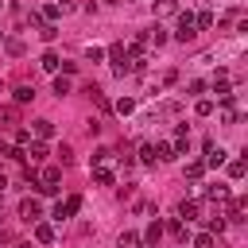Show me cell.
Here are the masks:
<instances>
[{
  "instance_id": "obj_1",
  "label": "cell",
  "mask_w": 248,
  "mask_h": 248,
  "mask_svg": "<svg viewBox=\"0 0 248 248\" xmlns=\"http://www.w3.org/2000/svg\"><path fill=\"white\" fill-rule=\"evenodd\" d=\"M198 35V27H194V12H178V27H174V39L178 43H190Z\"/></svg>"
},
{
  "instance_id": "obj_2",
  "label": "cell",
  "mask_w": 248,
  "mask_h": 248,
  "mask_svg": "<svg viewBox=\"0 0 248 248\" xmlns=\"http://www.w3.org/2000/svg\"><path fill=\"white\" fill-rule=\"evenodd\" d=\"M58 182H62V170H58V167H46V170L39 174V190H43V194H58Z\"/></svg>"
},
{
  "instance_id": "obj_3",
  "label": "cell",
  "mask_w": 248,
  "mask_h": 248,
  "mask_svg": "<svg viewBox=\"0 0 248 248\" xmlns=\"http://www.w3.org/2000/svg\"><path fill=\"white\" fill-rule=\"evenodd\" d=\"M78 209H81V198H78V194H70L66 202H58V205H54V213H50V217H54V221H66V217H74Z\"/></svg>"
},
{
  "instance_id": "obj_4",
  "label": "cell",
  "mask_w": 248,
  "mask_h": 248,
  "mask_svg": "<svg viewBox=\"0 0 248 248\" xmlns=\"http://www.w3.org/2000/svg\"><path fill=\"white\" fill-rule=\"evenodd\" d=\"M39 217H43V205H39L35 198H23V202H19V221H27V225H35Z\"/></svg>"
},
{
  "instance_id": "obj_5",
  "label": "cell",
  "mask_w": 248,
  "mask_h": 248,
  "mask_svg": "<svg viewBox=\"0 0 248 248\" xmlns=\"http://www.w3.org/2000/svg\"><path fill=\"white\" fill-rule=\"evenodd\" d=\"M205 198H209V202H229L232 190H229L225 182H209V186H205Z\"/></svg>"
},
{
  "instance_id": "obj_6",
  "label": "cell",
  "mask_w": 248,
  "mask_h": 248,
  "mask_svg": "<svg viewBox=\"0 0 248 248\" xmlns=\"http://www.w3.org/2000/svg\"><path fill=\"white\" fill-rule=\"evenodd\" d=\"M198 213H202V205H198L194 198H182V202H178V217H182V221H198Z\"/></svg>"
},
{
  "instance_id": "obj_7",
  "label": "cell",
  "mask_w": 248,
  "mask_h": 248,
  "mask_svg": "<svg viewBox=\"0 0 248 248\" xmlns=\"http://www.w3.org/2000/svg\"><path fill=\"white\" fill-rule=\"evenodd\" d=\"M43 155H46V143H43V140H31V143L23 147V159H31V163H39Z\"/></svg>"
},
{
  "instance_id": "obj_8",
  "label": "cell",
  "mask_w": 248,
  "mask_h": 248,
  "mask_svg": "<svg viewBox=\"0 0 248 248\" xmlns=\"http://www.w3.org/2000/svg\"><path fill=\"white\" fill-rule=\"evenodd\" d=\"M225 159H229V155H225L221 147H213V143H205V163H202V167H221Z\"/></svg>"
},
{
  "instance_id": "obj_9",
  "label": "cell",
  "mask_w": 248,
  "mask_h": 248,
  "mask_svg": "<svg viewBox=\"0 0 248 248\" xmlns=\"http://www.w3.org/2000/svg\"><path fill=\"white\" fill-rule=\"evenodd\" d=\"M35 240H39V244H54V225L35 221Z\"/></svg>"
},
{
  "instance_id": "obj_10",
  "label": "cell",
  "mask_w": 248,
  "mask_h": 248,
  "mask_svg": "<svg viewBox=\"0 0 248 248\" xmlns=\"http://www.w3.org/2000/svg\"><path fill=\"white\" fill-rule=\"evenodd\" d=\"M159 236H163V221H151V225H147V229H143V236H140V240H143V244H151V248H155V244H159Z\"/></svg>"
},
{
  "instance_id": "obj_11",
  "label": "cell",
  "mask_w": 248,
  "mask_h": 248,
  "mask_svg": "<svg viewBox=\"0 0 248 248\" xmlns=\"http://www.w3.org/2000/svg\"><path fill=\"white\" fill-rule=\"evenodd\" d=\"M39 66H43V70H46V74H58V66H62V58H58V54H54V50H46V54H43V58H39Z\"/></svg>"
},
{
  "instance_id": "obj_12",
  "label": "cell",
  "mask_w": 248,
  "mask_h": 248,
  "mask_svg": "<svg viewBox=\"0 0 248 248\" xmlns=\"http://www.w3.org/2000/svg\"><path fill=\"white\" fill-rule=\"evenodd\" d=\"M93 182H97V186H112V182H116V174H112L108 167H93Z\"/></svg>"
},
{
  "instance_id": "obj_13",
  "label": "cell",
  "mask_w": 248,
  "mask_h": 248,
  "mask_svg": "<svg viewBox=\"0 0 248 248\" xmlns=\"http://www.w3.org/2000/svg\"><path fill=\"white\" fill-rule=\"evenodd\" d=\"M31 132H35L39 140H50V136H54V124H50V120H35V124H31Z\"/></svg>"
},
{
  "instance_id": "obj_14",
  "label": "cell",
  "mask_w": 248,
  "mask_h": 248,
  "mask_svg": "<svg viewBox=\"0 0 248 248\" xmlns=\"http://www.w3.org/2000/svg\"><path fill=\"white\" fill-rule=\"evenodd\" d=\"M151 151H155V163H167V159H174V147H170V143H151Z\"/></svg>"
},
{
  "instance_id": "obj_15",
  "label": "cell",
  "mask_w": 248,
  "mask_h": 248,
  "mask_svg": "<svg viewBox=\"0 0 248 248\" xmlns=\"http://www.w3.org/2000/svg\"><path fill=\"white\" fill-rule=\"evenodd\" d=\"M194 27H198V31H209V27H213V12H198V16H194Z\"/></svg>"
},
{
  "instance_id": "obj_16",
  "label": "cell",
  "mask_w": 248,
  "mask_h": 248,
  "mask_svg": "<svg viewBox=\"0 0 248 248\" xmlns=\"http://www.w3.org/2000/svg\"><path fill=\"white\" fill-rule=\"evenodd\" d=\"M12 97H16V105H27V101L35 97V89H31V85H16V93H12Z\"/></svg>"
},
{
  "instance_id": "obj_17",
  "label": "cell",
  "mask_w": 248,
  "mask_h": 248,
  "mask_svg": "<svg viewBox=\"0 0 248 248\" xmlns=\"http://www.w3.org/2000/svg\"><path fill=\"white\" fill-rule=\"evenodd\" d=\"M140 244H143V240H140V232H132V229H128V232H120V248H140Z\"/></svg>"
},
{
  "instance_id": "obj_18",
  "label": "cell",
  "mask_w": 248,
  "mask_h": 248,
  "mask_svg": "<svg viewBox=\"0 0 248 248\" xmlns=\"http://www.w3.org/2000/svg\"><path fill=\"white\" fill-rule=\"evenodd\" d=\"M101 58H105V46L89 43V46H85V62H101Z\"/></svg>"
},
{
  "instance_id": "obj_19",
  "label": "cell",
  "mask_w": 248,
  "mask_h": 248,
  "mask_svg": "<svg viewBox=\"0 0 248 248\" xmlns=\"http://www.w3.org/2000/svg\"><path fill=\"white\" fill-rule=\"evenodd\" d=\"M147 43L163 46V43H167V31H163V27H151V31H147Z\"/></svg>"
},
{
  "instance_id": "obj_20",
  "label": "cell",
  "mask_w": 248,
  "mask_h": 248,
  "mask_svg": "<svg viewBox=\"0 0 248 248\" xmlns=\"http://www.w3.org/2000/svg\"><path fill=\"white\" fill-rule=\"evenodd\" d=\"M66 93H70V78L58 74V78H54V97H66Z\"/></svg>"
},
{
  "instance_id": "obj_21",
  "label": "cell",
  "mask_w": 248,
  "mask_h": 248,
  "mask_svg": "<svg viewBox=\"0 0 248 248\" xmlns=\"http://www.w3.org/2000/svg\"><path fill=\"white\" fill-rule=\"evenodd\" d=\"M116 112H120V116L136 112V101H132V97H120V101H116Z\"/></svg>"
},
{
  "instance_id": "obj_22",
  "label": "cell",
  "mask_w": 248,
  "mask_h": 248,
  "mask_svg": "<svg viewBox=\"0 0 248 248\" xmlns=\"http://www.w3.org/2000/svg\"><path fill=\"white\" fill-rule=\"evenodd\" d=\"M108 159H112V151H108V147H97V151H93V167H105Z\"/></svg>"
},
{
  "instance_id": "obj_23",
  "label": "cell",
  "mask_w": 248,
  "mask_h": 248,
  "mask_svg": "<svg viewBox=\"0 0 248 248\" xmlns=\"http://www.w3.org/2000/svg\"><path fill=\"white\" fill-rule=\"evenodd\" d=\"M202 174H205V167H202V163H186V178H190V182H198Z\"/></svg>"
},
{
  "instance_id": "obj_24",
  "label": "cell",
  "mask_w": 248,
  "mask_h": 248,
  "mask_svg": "<svg viewBox=\"0 0 248 248\" xmlns=\"http://www.w3.org/2000/svg\"><path fill=\"white\" fill-rule=\"evenodd\" d=\"M155 12H159V16H178V4H174V0H159Z\"/></svg>"
},
{
  "instance_id": "obj_25",
  "label": "cell",
  "mask_w": 248,
  "mask_h": 248,
  "mask_svg": "<svg viewBox=\"0 0 248 248\" xmlns=\"http://www.w3.org/2000/svg\"><path fill=\"white\" fill-rule=\"evenodd\" d=\"M4 50H8L12 58H19V54H23V43H19V39H8V43H4Z\"/></svg>"
},
{
  "instance_id": "obj_26",
  "label": "cell",
  "mask_w": 248,
  "mask_h": 248,
  "mask_svg": "<svg viewBox=\"0 0 248 248\" xmlns=\"http://www.w3.org/2000/svg\"><path fill=\"white\" fill-rule=\"evenodd\" d=\"M229 178H244V159H232L229 163Z\"/></svg>"
},
{
  "instance_id": "obj_27",
  "label": "cell",
  "mask_w": 248,
  "mask_h": 248,
  "mask_svg": "<svg viewBox=\"0 0 248 248\" xmlns=\"http://www.w3.org/2000/svg\"><path fill=\"white\" fill-rule=\"evenodd\" d=\"M194 248H213V232H198L194 236Z\"/></svg>"
},
{
  "instance_id": "obj_28",
  "label": "cell",
  "mask_w": 248,
  "mask_h": 248,
  "mask_svg": "<svg viewBox=\"0 0 248 248\" xmlns=\"http://www.w3.org/2000/svg\"><path fill=\"white\" fill-rule=\"evenodd\" d=\"M213 93H217V101H221V97L232 93V85H229V81H213Z\"/></svg>"
},
{
  "instance_id": "obj_29",
  "label": "cell",
  "mask_w": 248,
  "mask_h": 248,
  "mask_svg": "<svg viewBox=\"0 0 248 248\" xmlns=\"http://www.w3.org/2000/svg\"><path fill=\"white\" fill-rule=\"evenodd\" d=\"M167 229H170V232H174V236H178V240H186V225H182V221H178V217H174V221H170V225H167Z\"/></svg>"
},
{
  "instance_id": "obj_30",
  "label": "cell",
  "mask_w": 248,
  "mask_h": 248,
  "mask_svg": "<svg viewBox=\"0 0 248 248\" xmlns=\"http://www.w3.org/2000/svg\"><path fill=\"white\" fill-rule=\"evenodd\" d=\"M39 35H43V39H46V43H50V39H54V35H58V27H54V23H43V27H39Z\"/></svg>"
},
{
  "instance_id": "obj_31",
  "label": "cell",
  "mask_w": 248,
  "mask_h": 248,
  "mask_svg": "<svg viewBox=\"0 0 248 248\" xmlns=\"http://www.w3.org/2000/svg\"><path fill=\"white\" fill-rule=\"evenodd\" d=\"M194 112H198V116H209V112H213V101H198Z\"/></svg>"
},
{
  "instance_id": "obj_32",
  "label": "cell",
  "mask_w": 248,
  "mask_h": 248,
  "mask_svg": "<svg viewBox=\"0 0 248 248\" xmlns=\"http://www.w3.org/2000/svg\"><path fill=\"white\" fill-rule=\"evenodd\" d=\"M27 143H31V132L19 128V132H16V147H27Z\"/></svg>"
},
{
  "instance_id": "obj_33",
  "label": "cell",
  "mask_w": 248,
  "mask_h": 248,
  "mask_svg": "<svg viewBox=\"0 0 248 248\" xmlns=\"http://www.w3.org/2000/svg\"><path fill=\"white\" fill-rule=\"evenodd\" d=\"M140 163H155V151H151V143H143V147H140Z\"/></svg>"
},
{
  "instance_id": "obj_34",
  "label": "cell",
  "mask_w": 248,
  "mask_h": 248,
  "mask_svg": "<svg viewBox=\"0 0 248 248\" xmlns=\"http://www.w3.org/2000/svg\"><path fill=\"white\" fill-rule=\"evenodd\" d=\"M58 70H62V78H70V74H78V62H62Z\"/></svg>"
},
{
  "instance_id": "obj_35",
  "label": "cell",
  "mask_w": 248,
  "mask_h": 248,
  "mask_svg": "<svg viewBox=\"0 0 248 248\" xmlns=\"http://www.w3.org/2000/svg\"><path fill=\"white\" fill-rule=\"evenodd\" d=\"M225 229V217H209V232H221Z\"/></svg>"
},
{
  "instance_id": "obj_36",
  "label": "cell",
  "mask_w": 248,
  "mask_h": 248,
  "mask_svg": "<svg viewBox=\"0 0 248 248\" xmlns=\"http://www.w3.org/2000/svg\"><path fill=\"white\" fill-rule=\"evenodd\" d=\"M4 190H8V178H4V174H0V194H4Z\"/></svg>"
},
{
  "instance_id": "obj_37",
  "label": "cell",
  "mask_w": 248,
  "mask_h": 248,
  "mask_svg": "<svg viewBox=\"0 0 248 248\" xmlns=\"http://www.w3.org/2000/svg\"><path fill=\"white\" fill-rule=\"evenodd\" d=\"M105 4H120V0H105Z\"/></svg>"
},
{
  "instance_id": "obj_38",
  "label": "cell",
  "mask_w": 248,
  "mask_h": 248,
  "mask_svg": "<svg viewBox=\"0 0 248 248\" xmlns=\"http://www.w3.org/2000/svg\"><path fill=\"white\" fill-rule=\"evenodd\" d=\"M19 248H31V244H19Z\"/></svg>"
}]
</instances>
